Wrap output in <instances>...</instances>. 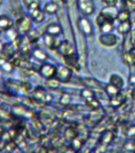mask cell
I'll use <instances>...</instances> for the list:
<instances>
[{
	"label": "cell",
	"instance_id": "e575fe53",
	"mask_svg": "<svg viewBox=\"0 0 135 153\" xmlns=\"http://www.w3.org/2000/svg\"><path fill=\"white\" fill-rule=\"evenodd\" d=\"M126 2L133 6H135V0H126Z\"/></svg>",
	"mask_w": 135,
	"mask_h": 153
},
{
	"label": "cell",
	"instance_id": "7c38bea8",
	"mask_svg": "<svg viewBox=\"0 0 135 153\" xmlns=\"http://www.w3.org/2000/svg\"><path fill=\"white\" fill-rule=\"evenodd\" d=\"M114 137L115 136L113 131H110V130H105L100 135V138H99V143L103 147L107 148L113 143Z\"/></svg>",
	"mask_w": 135,
	"mask_h": 153
},
{
	"label": "cell",
	"instance_id": "4dcf8cb0",
	"mask_svg": "<svg viewBox=\"0 0 135 153\" xmlns=\"http://www.w3.org/2000/svg\"><path fill=\"white\" fill-rule=\"evenodd\" d=\"M124 133H125V136L128 139L135 140V124L129 127Z\"/></svg>",
	"mask_w": 135,
	"mask_h": 153
},
{
	"label": "cell",
	"instance_id": "ffe728a7",
	"mask_svg": "<svg viewBox=\"0 0 135 153\" xmlns=\"http://www.w3.org/2000/svg\"><path fill=\"white\" fill-rule=\"evenodd\" d=\"M62 32V29L60 26L58 24L52 23L45 27V33H48L49 35L52 36H59Z\"/></svg>",
	"mask_w": 135,
	"mask_h": 153
},
{
	"label": "cell",
	"instance_id": "44dd1931",
	"mask_svg": "<svg viewBox=\"0 0 135 153\" xmlns=\"http://www.w3.org/2000/svg\"><path fill=\"white\" fill-rule=\"evenodd\" d=\"M131 29H132V23H131V20H129V21L119 22L117 30L119 33H121L122 35H126V34L131 32Z\"/></svg>",
	"mask_w": 135,
	"mask_h": 153
},
{
	"label": "cell",
	"instance_id": "8fae6325",
	"mask_svg": "<svg viewBox=\"0 0 135 153\" xmlns=\"http://www.w3.org/2000/svg\"><path fill=\"white\" fill-rule=\"evenodd\" d=\"M48 94L44 88H35L31 93V97L38 104H45L48 100Z\"/></svg>",
	"mask_w": 135,
	"mask_h": 153
},
{
	"label": "cell",
	"instance_id": "5b68a950",
	"mask_svg": "<svg viewBox=\"0 0 135 153\" xmlns=\"http://www.w3.org/2000/svg\"><path fill=\"white\" fill-rule=\"evenodd\" d=\"M78 27L80 29V30L83 35L89 38L92 35L93 33V28L91 26V22L88 20L85 17H82L78 20Z\"/></svg>",
	"mask_w": 135,
	"mask_h": 153
},
{
	"label": "cell",
	"instance_id": "9c48e42d",
	"mask_svg": "<svg viewBox=\"0 0 135 153\" xmlns=\"http://www.w3.org/2000/svg\"><path fill=\"white\" fill-rule=\"evenodd\" d=\"M43 38L45 45L50 50H57L62 42V41L58 38V36L49 35L48 33H44Z\"/></svg>",
	"mask_w": 135,
	"mask_h": 153
},
{
	"label": "cell",
	"instance_id": "277c9868",
	"mask_svg": "<svg viewBox=\"0 0 135 153\" xmlns=\"http://www.w3.org/2000/svg\"><path fill=\"white\" fill-rule=\"evenodd\" d=\"M99 41L103 46L113 47L117 45L119 42V38L111 33H102V34L99 37Z\"/></svg>",
	"mask_w": 135,
	"mask_h": 153
},
{
	"label": "cell",
	"instance_id": "484cf974",
	"mask_svg": "<svg viewBox=\"0 0 135 153\" xmlns=\"http://www.w3.org/2000/svg\"><path fill=\"white\" fill-rule=\"evenodd\" d=\"M22 1H23V5L27 10L40 7L41 0H22Z\"/></svg>",
	"mask_w": 135,
	"mask_h": 153
},
{
	"label": "cell",
	"instance_id": "ba28073f",
	"mask_svg": "<svg viewBox=\"0 0 135 153\" xmlns=\"http://www.w3.org/2000/svg\"><path fill=\"white\" fill-rule=\"evenodd\" d=\"M119 13V10L116 7V6H107L101 10L100 14H102L103 16L108 20L114 22L118 18Z\"/></svg>",
	"mask_w": 135,
	"mask_h": 153
},
{
	"label": "cell",
	"instance_id": "7a4b0ae2",
	"mask_svg": "<svg viewBox=\"0 0 135 153\" xmlns=\"http://www.w3.org/2000/svg\"><path fill=\"white\" fill-rule=\"evenodd\" d=\"M57 70H58V68L56 65L50 64V63L44 62L39 67L38 73H39L41 77H43L45 80H48V79L53 78V77L57 76Z\"/></svg>",
	"mask_w": 135,
	"mask_h": 153
},
{
	"label": "cell",
	"instance_id": "52a82bcc",
	"mask_svg": "<svg viewBox=\"0 0 135 153\" xmlns=\"http://www.w3.org/2000/svg\"><path fill=\"white\" fill-rule=\"evenodd\" d=\"M13 117H18L19 119H30L32 117V114L30 110L20 105H16L12 108V109L10 111Z\"/></svg>",
	"mask_w": 135,
	"mask_h": 153
},
{
	"label": "cell",
	"instance_id": "cb8c5ba5",
	"mask_svg": "<svg viewBox=\"0 0 135 153\" xmlns=\"http://www.w3.org/2000/svg\"><path fill=\"white\" fill-rule=\"evenodd\" d=\"M80 97L85 102H88L89 100H92L94 98H96L95 92L93 91V89L91 88H85L80 92Z\"/></svg>",
	"mask_w": 135,
	"mask_h": 153
},
{
	"label": "cell",
	"instance_id": "30bf717a",
	"mask_svg": "<svg viewBox=\"0 0 135 153\" xmlns=\"http://www.w3.org/2000/svg\"><path fill=\"white\" fill-rule=\"evenodd\" d=\"M27 13H28V16L30 17V19L36 24L41 23L45 19V13L43 11V10H41L40 7L29 10H27Z\"/></svg>",
	"mask_w": 135,
	"mask_h": 153
},
{
	"label": "cell",
	"instance_id": "d590c367",
	"mask_svg": "<svg viewBox=\"0 0 135 153\" xmlns=\"http://www.w3.org/2000/svg\"><path fill=\"white\" fill-rule=\"evenodd\" d=\"M2 0H0V4L2 3Z\"/></svg>",
	"mask_w": 135,
	"mask_h": 153
},
{
	"label": "cell",
	"instance_id": "2e32d148",
	"mask_svg": "<svg viewBox=\"0 0 135 153\" xmlns=\"http://www.w3.org/2000/svg\"><path fill=\"white\" fill-rule=\"evenodd\" d=\"M57 52L59 53L60 55H62L63 57L65 55L70 54L72 53H73V48L68 41H62L61 44L60 45L59 47L57 48Z\"/></svg>",
	"mask_w": 135,
	"mask_h": 153
},
{
	"label": "cell",
	"instance_id": "6da1fadb",
	"mask_svg": "<svg viewBox=\"0 0 135 153\" xmlns=\"http://www.w3.org/2000/svg\"><path fill=\"white\" fill-rule=\"evenodd\" d=\"M32 20L30 17L23 16L18 19L15 22V30L19 35L28 34L32 30Z\"/></svg>",
	"mask_w": 135,
	"mask_h": 153
},
{
	"label": "cell",
	"instance_id": "7402d4cb",
	"mask_svg": "<svg viewBox=\"0 0 135 153\" xmlns=\"http://www.w3.org/2000/svg\"><path fill=\"white\" fill-rule=\"evenodd\" d=\"M81 81L84 85L91 89H96V88H101V84L98 81L93 78H82Z\"/></svg>",
	"mask_w": 135,
	"mask_h": 153
},
{
	"label": "cell",
	"instance_id": "d6a6232c",
	"mask_svg": "<svg viewBox=\"0 0 135 153\" xmlns=\"http://www.w3.org/2000/svg\"><path fill=\"white\" fill-rule=\"evenodd\" d=\"M106 6H116L119 0H102Z\"/></svg>",
	"mask_w": 135,
	"mask_h": 153
},
{
	"label": "cell",
	"instance_id": "5bb4252c",
	"mask_svg": "<svg viewBox=\"0 0 135 153\" xmlns=\"http://www.w3.org/2000/svg\"><path fill=\"white\" fill-rule=\"evenodd\" d=\"M14 26V22L7 15H0V31L7 32Z\"/></svg>",
	"mask_w": 135,
	"mask_h": 153
},
{
	"label": "cell",
	"instance_id": "83f0119b",
	"mask_svg": "<svg viewBox=\"0 0 135 153\" xmlns=\"http://www.w3.org/2000/svg\"><path fill=\"white\" fill-rule=\"evenodd\" d=\"M100 29L102 33H111L114 29V22L107 20L102 26H100Z\"/></svg>",
	"mask_w": 135,
	"mask_h": 153
},
{
	"label": "cell",
	"instance_id": "d6986e66",
	"mask_svg": "<svg viewBox=\"0 0 135 153\" xmlns=\"http://www.w3.org/2000/svg\"><path fill=\"white\" fill-rule=\"evenodd\" d=\"M58 10H59L58 5L57 3H55L54 2H47L43 7V11L45 14H48V15L56 14L58 12Z\"/></svg>",
	"mask_w": 135,
	"mask_h": 153
},
{
	"label": "cell",
	"instance_id": "1f68e13d",
	"mask_svg": "<svg viewBox=\"0 0 135 153\" xmlns=\"http://www.w3.org/2000/svg\"><path fill=\"white\" fill-rule=\"evenodd\" d=\"M134 140H131L127 141L125 145H124V148H126L127 151H134L135 150V143L134 142Z\"/></svg>",
	"mask_w": 135,
	"mask_h": 153
},
{
	"label": "cell",
	"instance_id": "f546056e",
	"mask_svg": "<svg viewBox=\"0 0 135 153\" xmlns=\"http://www.w3.org/2000/svg\"><path fill=\"white\" fill-rule=\"evenodd\" d=\"M12 115L10 112H7V110L0 108V122L4 123V122H8L11 120Z\"/></svg>",
	"mask_w": 135,
	"mask_h": 153
},
{
	"label": "cell",
	"instance_id": "4fadbf2b",
	"mask_svg": "<svg viewBox=\"0 0 135 153\" xmlns=\"http://www.w3.org/2000/svg\"><path fill=\"white\" fill-rule=\"evenodd\" d=\"M64 62L67 66L70 67L72 69H77L79 67V58L78 56L75 53H72L70 54L64 56Z\"/></svg>",
	"mask_w": 135,
	"mask_h": 153
},
{
	"label": "cell",
	"instance_id": "f1b7e54d",
	"mask_svg": "<svg viewBox=\"0 0 135 153\" xmlns=\"http://www.w3.org/2000/svg\"><path fill=\"white\" fill-rule=\"evenodd\" d=\"M60 83V81L58 80L57 76H55L53 78L46 80V85L50 89H57L59 87Z\"/></svg>",
	"mask_w": 135,
	"mask_h": 153
},
{
	"label": "cell",
	"instance_id": "836d02e7",
	"mask_svg": "<svg viewBox=\"0 0 135 153\" xmlns=\"http://www.w3.org/2000/svg\"><path fill=\"white\" fill-rule=\"evenodd\" d=\"M129 81H130V84H131V85L135 86V75L131 76L130 79H129Z\"/></svg>",
	"mask_w": 135,
	"mask_h": 153
},
{
	"label": "cell",
	"instance_id": "8992f818",
	"mask_svg": "<svg viewBox=\"0 0 135 153\" xmlns=\"http://www.w3.org/2000/svg\"><path fill=\"white\" fill-rule=\"evenodd\" d=\"M56 76L60 83H68L72 76V69L69 66H60L57 70Z\"/></svg>",
	"mask_w": 135,
	"mask_h": 153
},
{
	"label": "cell",
	"instance_id": "603a6c76",
	"mask_svg": "<svg viewBox=\"0 0 135 153\" xmlns=\"http://www.w3.org/2000/svg\"><path fill=\"white\" fill-rule=\"evenodd\" d=\"M109 83L122 89V87L124 86V80L122 79V77L121 76H119L118 74H111V76H110Z\"/></svg>",
	"mask_w": 135,
	"mask_h": 153
},
{
	"label": "cell",
	"instance_id": "ac0fdd59",
	"mask_svg": "<svg viewBox=\"0 0 135 153\" xmlns=\"http://www.w3.org/2000/svg\"><path fill=\"white\" fill-rule=\"evenodd\" d=\"M104 92L106 93V95L108 97V98L111 99V98L115 97L116 96L119 95V93L122 92V89L109 83L105 86Z\"/></svg>",
	"mask_w": 135,
	"mask_h": 153
},
{
	"label": "cell",
	"instance_id": "e0dca14e",
	"mask_svg": "<svg viewBox=\"0 0 135 153\" xmlns=\"http://www.w3.org/2000/svg\"><path fill=\"white\" fill-rule=\"evenodd\" d=\"M123 60L129 66L135 67V46L126 52H123Z\"/></svg>",
	"mask_w": 135,
	"mask_h": 153
},
{
	"label": "cell",
	"instance_id": "3957f363",
	"mask_svg": "<svg viewBox=\"0 0 135 153\" xmlns=\"http://www.w3.org/2000/svg\"><path fill=\"white\" fill-rule=\"evenodd\" d=\"M76 6L79 11L83 16H89L95 11V4L93 0H77Z\"/></svg>",
	"mask_w": 135,
	"mask_h": 153
},
{
	"label": "cell",
	"instance_id": "d4e9b609",
	"mask_svg": "<svg viewBox=\"0 0 135 153\" xmlns=\"http://www.w3.org/2000/svg\"><path fill=\"white\" fill-rule=\"evenodd\" d=\"M0 70L4 74H10L13 71V65L6 60L0 62Z\"/></svg>",
	"mask_w": 135,
	"mask_h": 153
},
{
	"label": "cell",
	"instance_id": "9a60e30c",
	"mask_svg": "<svg viewBox=\"0 0 135 153\" xmlns=\"http://www.w3.org/2000/svg\"><path fill=\"white\" fill-rule=\"evenodd\" d=\"M31 57L37 62L44 63L48 59L47 53L40 48H36L31 52Z\"/></svg>",
	"mask_w": 135,
	"mask_h": 153
},
{
	"label": "cell",
	"instance_id": "4316f807",
	"mask_svg": "<svg viewBox=\"0 0 135 153\" xmlns=\"http://www.w3.org/2000/svg\"><path fill=\"white\" fill-rule=\"evenodd\" d=\"M117 20L119 22H126L131 20V11H129L128 10L123 9L121 11H119Z\"/></svg>",
	"mask_w": 135,
	"mask_h": 153
}]
</instances>
